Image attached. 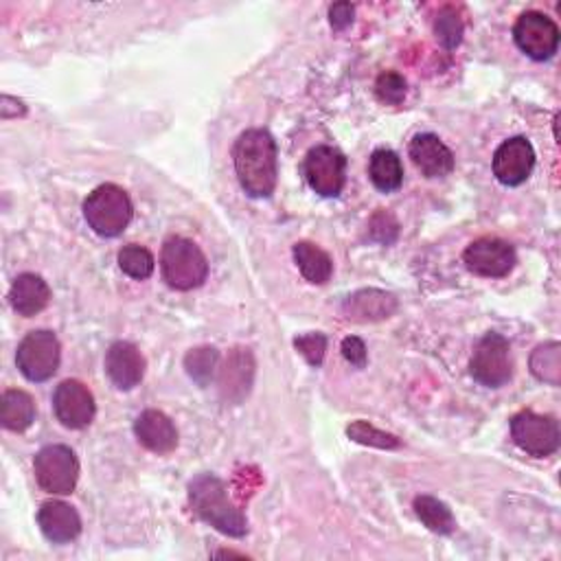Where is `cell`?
I'll return each mask as SVG.
<instances>
[{
  "instance_id": "cell-1",
  "label": "cell",
  "mask_w": 561,
  "mask_h": 561,
  "mask_svg": "<svg viewBox=\"0 0 561 561\" xmlns=\"http://www.w3.org/2000/svg\"><path fill=\"white\" fill-rule=\"evenodd\" d=\"M235 171L241 189L250 198H270L276 189L278 160L276 143L265 130H246L232 147Z\"/></svg>"
},
{
  "instance_id": "cell-2",
  "label": "cell",
  "mask_w": 561,
  "mask_h": 561,
  "mask_svg": "<svg viewBox=\"0 0 561 561\" xmlns=\"http://www.w3.org/2000/svg\"><path fill=\"white\" fill-rule=\"evenodd\" d=\"M189 502L193 513L230 537L248 533L246 515L232 504L226 485L213 474H200L189 482Z\"/></svg>"
},
{
  "instance_id": "cell-3",
  "label": "cell",
  "mask_w": 561,
  "mask_h": 561,
  "mask_svg": "<svg viewBox=\"0 0 561 561\" xmlns=\"http://www.w3.org/2000/svg\"><path fill=\"white\" fill-rule=\"evenodd\" d=\"M160 270L174 290L200 288L208 276V261L198 243L184 237H169L160 252Z\"/></svg>"
},
{
  "instance_id": "cell-4",
  "label": "cell",
  "mask_w": 561,
  "mask_h": 561,
  "mask_svg": "<svg viewBox=\"0 0 561 561\" xmlns=\"http://www.w3.org/2000/svg\"><path fill=\"white\" fill-rule=\"evenodd\" d=\"M134 206L126 189L117 184L97 187L84 202V217L88 226L102 237L121 235L132 222Z\"/></svg>"
},
{
  "instance_id": "cell-5",
  "label": "cell",
  "mask_w": 561,
  "mask_h": 561,
  "mask_svg": "<svg viewBox=\"0 0 561 561\" xmlns=\"http://www.w3.org/2000/svg\"><path fill=\"white\" fill-rule=\"evenodd\" d=\"M34 474L47 493L69 496L80 480V461L67 445H47L34 458Z\"/></svg>"
},
{
  "instance_id": "cell-6",
  "label": "cell",
  "mask_w": 561,
  "mask_h": 561,
  "mask_svg": "<svg viewBox=\"0 0 561 561\" xmlns=\"http://www.w3.org/2000/svg\"><path fill=\"white\" fill-rule=\"evenodd\" d=\"M60 341L53 332L38 330L23 338L16 354V365L29 382H47L60 367Z\"/></svg>"
},
{
  "instance_id": "cell-7",
  "label": "cell",
  "mask_w": 561,
  "mask_h": 561,
  "mask_svg": "<svg viewBox=\"0 0 561 561\" xmlns=\"http://www.w3.org/2000/svg\"><path fill=\"white\" fill-rule=\"evenodd\" d=\"M469 373L478 384L487 389L504 386L513 375L509 341L500 334H487L485 338H480L469 362Z\"/></svg>"
},
{
  "instance_id": "cell-8",
  "label": "cell",
  "mask_w": 561,
  "mask_h": 561,
  "mask_svg": "<svg viewBox=\"0 0 561 561\" xmlns=\"http://www.w3.org/2000/svg\"><path fill=\"white\" fill-rule=\"evenodd\" d=\"M308 184L323 198H338L347 180V158L332 145L310 150L303 163Z\"/></svg>"
},
{
  "instance_id": "cell-9",
  "label": "cell",
  "mask_w": 561,
  "mask_h": 561,
  "mask_svg": "<svg viewBox=\"0 0 561 561\" xmlns=\"http://www.w3.org/2000/svg\"><path fill=\"white\" fill-rule=\"evenodd\" d=\"M511 437L520 450L537 458L554 454L561 441L557 421L533 410H522L511 419Z\"/></svg>"
},
{
  "instance_id": "cell-10",
  "label": "cell",
  "mask_w": 561,
  "mask_h": 561,
  "mask_svg": "<svg viewBox=\"0 0 561 561\" xmlns=\"http://www.w3.org/2000/svg\"><path fill=\"white\" fill-rule=\"evenodd\" d=\"M513 38L522 53H526L530 60L544 62L557 53L559 27L539 12H526L517 19Z\"/></svg>"
},
{
  "instance_id": "cell-11",
  "label": "cell",
  "mask_w": 561,
  "mask_h": 561,
  "mask_svg": "<svg viewBox=\"0 0 561 561\" xmlns=\"http://www.w3.org/2000/svg\"><path fill=\"white\" fill-rule=\"evenodd\" d=\"M463 261L478 276L500 278L513 270L517 256L509 241L498 237H480L467 246Z\"/></svg>"
},
{
  "instance_id": "cell-12",
  "label": "cell",
  "mask_w": 561,
  "mask_h": 561,
  "mask_svg": "<svg viewBox=\"0 0 561 561\" xmlns=\"http://www.w3.org/2000/svg\"><path fill=\"white\" fill-rule=\"evenodd\" d=\"M53 410L62 426L82 430L93 423L97 406L91 389L77 380H64L53 393Z\"/></svg>"
},
{
  "instance_id": "cell-13",
  "label": "cell",
  "mask_w": 561,
  "mask_h": 561,
  "mask_svg": "<svg viewBox=\"0 0 561 561\" xmlns=\"http://www.w3.org/2000/svg\"><path fill=\"white\" fill-rule=\"evenodd\" d=\"M535 167V150L524 136L504 141L493 154V176L506 184L517 187L528 180Z\"/></svg>"
},
{
  "instance_id": "cell-14",
  "label": "cell",
  "mask_w": 561,
  "mask_h": 561,
  "mask_svg": "<svg viewBox=\"0 0 561 561\" xmlns=\"http://www.w3.org/2000/svg\"><path fill=\"white\" fill-rule=\"evenodd\" d=\"M145 358L143 354L126 341L115 343L106 354V373L112 384L121 391H132L145 378Z\"/></svg>"
},
{
  "instance_id": "cell-15",
  "label": "cell",
  "mask_w": 561,
  "mask_h": 561,
  "mask_svg": "<svg viewBox=\"0 0 561 561\" xmlns=\"http://www.w3.org/2000/svg\"><path fill=\"white\" fill-rule=\"evenodd\" d=\"M408 154H410L415 167L426 178H443L454 169V154L434 134H417L410 141Z\"/></svg>"
},
{
  "instance_id": "cell-16",
  "label": "cell",
  "mask_w": 561,
  "mask_h": 561,
  "mask_svg": "<svg viewBox=\"0 0 561 561\" xmlns=\"http://www.w3.org/2000/svg\"><path fill=\"white\" fill-rule=\"evenodd\" d=\"M38 524L43 535L53 544H69L82 533L80 513L62 500L45 502L38 511Z\"/></svg>"
},
{
  "instance_id": "cell-17",
  "label": "cell",
  "mask_w": 561,
  "mask_h": 561,
  "mask_svg": "<svg viewBox=\"0 0 561 561\" xmlns=\"http://www.w3.org/2000/svg\"><path fill=\"white\" fill-rule=\"evenodd\" d=\"M134 434L143 447L154 454H169L178 445V430L174 421L160 410H145L134 421Z\"/></svg>"
},
{
  "instance_id": "cell-18",
  "label": "cell",
  "mask_w": 561,
  "mask_h": 561,
  "mask_svg": "<svg viewBox=\"0 0 561 561\" xmlns=\"http://www.w3.org/2000/svg\"><path fill=\"white\" fill-rule=\"evenodd\" d=\"M49 301H51V288L47 286V280L43 276L32 272L16 276L10 290V303L21 317L32 319L40 314L43 310H47Z\"/></svg>"
},
{
  "instance_id": "cell-19",
  "label": "cell",
  "mask_w": 561,
  "mask_h": 561,
  "mask_svg": "<svg viewBox=\"0 0 561 561\" xmlns=\"http://www.w3.org/2000/svg\"><path fill=\"white\" fill-rule=\"evenodd\" d=\"M343 312L349 321L356 323L382 321L397 312V299L382 290H360L345 301Z\"/></svg>"
},
{
  "instance_id": "cell-20",
  "label": "cell",
  "mask_w": 561,
  "mask_h": 561,
  "mask_svg": "<svg viewBox=\"0 0 561 561\" xmlns=\"http://www.w3.org/2000/svg\"><path fill=\"white\" fill-rule=\"evenodd\" d=\"M293 254H295V261H297L301 274L310 280V284L323 286V284H327V280L332 278V274H334V261H332V256H330L323 248H319L317 243H312V241H299V243H295Z\"/></svg>"
},
{
  "instance_id": "cell-21",
  "label": "cell",
  "mask_w": 561,
  "mask_h": 561,
  "mask_svg": "<svg viewBox=\"0 0 561 561\" xmlns=\"http://www.w3.org/2000/svg\"><path fill=\"white\" fill-rule=\"evenodd\" d=\"M0 421L12 432H25L36 421V402L25 391H5L0 399Z\"/></svg>"
},
{
  "instance_id": "cell-22",
  "label": "cell",
  "mask_w": 561,
  "mask_h": 561,
  "mask_svg": "<svg viewBox=\"0 0 561 561\" xmlns=\"http://www.w3.org/2000/svg\"><path fill=\"white\" fill-rule=\"evenodd\" d=\"M369 176L380 191H397L404 182V167L399 156L393 150H375L369 160Z\"/></svg>"
},
{
  "instance_id": "cell-23",
  "label": "cell",
  "mask_w": 561,
  "mask_h": 561,
  "mask_svg": "<svg viewBox=\"0 0 561 561\" xmlns=\"http://www.w3.org/2000/svg\"><path fill=\"white\" fill-rule=\"evenodd\" d=\"M415 513L432 533L450 535L456 528V520H454L450 506L432 496L415 498Z\"/></svg>"
},
{
  "instance_id": "cell-24",
  "label": "cell",
  "mask_w": 561,
  "mask_h": 561,
  "mask_svg": "<svg viewBox=\"0 0 561 561\" xmlns=\"http://www.w3.org/2000/svg\"><path fill=\"white\" fill-rule=\"evenodd\" d=\"M530 371L537 380L557 386L559 384V373H561V347H559V343H548V345L537 347L530 356Z\"/></svg>"
},
{
  "instance_id": "cell-25",
  "label": "cell",
  "mask_w": 561,
  "mask_h": 561,
  "mask_svg": "<svg viewBox=\"0 0 561 561\" xmlns=\"http://www.w3.org/2000/svg\"><path fill=\"white\" fill-rule=\"evenodd\" d=\"M117 259H119V267H121L128 276L136 278V280L150 278L152 272H154V265H156L152 252H150L147 248L139 246V243L123 246V248L119 250V256H117Z\"/></svg>"
},
{
  "instance_id": "cell-26",
  "label": "cell",
  "mask_w": 561,
  "mask_h": 561,
  "mask_svg": "<svg viewBox=\"0 0 561 561\" xmlns=\"http://www.w3.org/2000/svg\"><path fill=\"white\" fill-rule=\"evenodd\" d=\"M217 360H219V354L217 349L213 347H200V349H193L187 354L184 358V367H187V373L202 386H206L213 378V371L217 367Z\"/></svg>"
},
{
  "instance_id": "cell-27",
  "label": "cell",
  "mask_w": 561,
  "mask_h": 561,
  "mask_svg": "<svg viewBox=\"0 0 561 561\" xmlns=\"http://www.w3.org/2000/svg\"><path fill=\"white\" fill-rule=\"evenodd\" d=\"M434 34L445 49H456L463 40V21L454 8H443L434 23Z\"/></svg>"
},
{
  "instance_id": "cell-28",
  "label": "cell",
  "mask_w": 561,
  "mask_h": 561,
  "mask_svg": "<svg viewBox=\"0 0 561 561\" xmlns=\"http://www.w3.org/2000/svg\"><path fill=\"white\" fill-rule=\"evenodd\" d=\"M347 434L362 443V445H373V447H382V450H393V447H399V439L393 437V434H386L378 428H373L371 423L367 421H356L354 426L347 428Z\"/></svg>"
},
{
  "instance_id": "cell-29",
  "label": "cell",
  "mask_w": 561,
  "mask_h": 561,
  "mask_svg": "<svg viewBox=\"0 0 561 561\" xmlns=\"http://www.w3.org/2000/svg\"><path fill=\"white\" fill-rule=\"evenodd\" d=\"M406 93H408V84L399 73L386 71L375 82V95L382 104L399 106L406 99Z\"/></svg>"
},
{
  "instance_id": "cell-30",
  "label": "cell",
  "mask_w": 561,
  "mask_h": 561,
  "mask_svg": "<svg viewBox=\"0 0 561 561\" xmlns=\"http://www.w3.org/2000/svg\"><path fill=\"white\" fill-rule=\"evenodd\" d=\"M295 347L312 367H321L327 351V338L323 334H306L295 341Z\"/></svg>"
},
{
  "instance_id": "cell-31",
  "label": "cell",
  "mask_w": 561,
  "mask_h": 561,
  "mask_svg": "<svg viewBox=\"0 0 561 561\" xmlns=\"http://www.w3.org/2000/svg\"><path fill=\"white\" fill-rule=\"evenodd\" d=\"M343 356L347 362H351L354 367L358 369H365L367 367V347L360 338L356 336H349L343 341Z\"/></svg>"
},
{
  "instance_id": "cell-32",
  "label": "cell",
  "mask_w": 561,
  "mask_h": 561,
  "mask_svg": "<svg viewBox=\"0 0 561 561\" xmlns=\"http://www.w3.org/2000/svg\"><path fill=\"white\" fill-rule=\"evenodd\" d=\"M354 14H356V10L351 3H336L330 10V23L336 32H343L354 23Z\"/></svg>"
},
{
  "instance_id": "cell-33",
  "label": "cell",
  "mask_w": 561,
  "mask_h": 561,
  "mask_svg": "<svg viewBox=\"0 0 561 561\" xmlns=\"http://www.w3.org/2000/svg\"><path fill=\"white\" fill-rule=\"evenodd\" d=\"M27 112L25 104L10 97V95H3L0 97V117L3 119H16V117H23Z\"/></svg>"
}]
</instances>
